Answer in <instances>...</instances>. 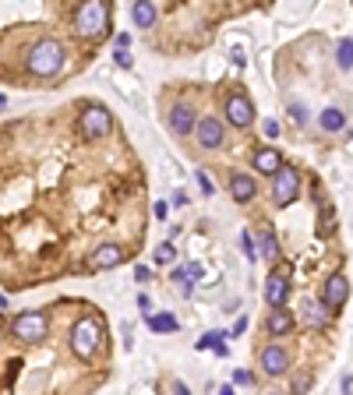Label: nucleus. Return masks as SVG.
Returning a JSON list of instances; mask_svg holds the SVG:
<instances>
[{
	"mask_svg": "<svg viewBox=\"0 0 353 395\" xmlns=\"http://www.w3.org/2000/svg\"><path fill=\"white\" fill-rule=\"evenodd\" d=\"M64 46L57 43V39H39V43H32L28 46V53H25V68H28V74H36V78H53L57 71L64 68Z\"/></svg>",
	"mask_w": 353,
	"mask_h": 395,
	"instance_id": "1",
	"label": "nucleus"
},
{
	"mask_svg": "<svg viewBox=\"0 0 353 395\" xmlns=\"http://www.w3.org/2000/svg\"><path fill=\"white\" fill-rule=\"evenodd\" d=\"M110 25V4L106 0H81V8L74 14V32L81 39H103Z\"/></svg>",
	"mask_w": 353,
	"mask_h": 395,
	"instance_id": "2",
	"label": "nucleus"
},
{
	"mask_svg": "<svg viewBox=\"0 0 353 395\" xmlns=\"http://www.w3.org/2000/svg\"><path fill=\"white\" fill-rule=\"evenodd\" d=\"M68 343H71V353H74L78 360H92L96 350H99V343H103V325H99L96 318H81V321H74V325H71Z\"/></svg>",
	"mask_w": 353,
	"mask_h": 395,
	"instance_id": "3",
	"label": "nucleus"
},
{
	"mask_svg": "<svg viewBox=\"0 0 353 395\" xmlns=\"http://www.w3.org/2000/svg\"><path fill=\"white\" fill-rule=\"evenodd\" d=\"M11 332H14V339H18V343L36 346V343H43V339H46V332H50V318H46L43 311H25V314H18V318H14Z\"/></svg>",
	"mask_w": 353,
	"mask_h": 395,
	"instance_id": "4",
	"label": "nucleus"
},
{
	"mask_svg": "<svg viewBox=\"0 0 353 395\" xmlns=\"http://www.w3.org/2000/svg\"><path fill=\"white\" fill-rule=\"evenodd\" d=\"M297 194H301V173H297V166H286L283 163L272 173V205L276 208H286V205L297 201Z\"/></svg>",
	"mask_w": 353,
	"mask_h": 395,
	"instance_id": "5",
	"label": "nucleus"
},
{
	"mask_svg": "<svg viewBox=\"0 0 353 395\" xmlns=\"http://www.w3.org/2000/svg\"><path fill=\"white\" fill-rule=\"evenodd\" d=\"M78 128H81V138L99 141V138H106L113 131V113L106 106H88L81 113V120H78Z\"/></svg>",
	"mask_w": 353,
	"mask_h": 395,
	"instance_id": "6",
	"label": "nucleus"
},
{
	"mask_svg": "<svg viewBox=\"0 0 353 395\" xmlns=\"http://www.w3.org/2000/svg\"><path fill=\"white\" fill-rule=\"evenodd\" d=\"M194 138H198V145L205 148V152H216V148H223V141H226V128H223V120L219 117H198V124H194Z\"/></svg>",
	"mask_w": 353,
	"mask_h": 395,
	"instance_id": "7",
	"label": "nucleus"
},
{
	"mask_svg": "<svg viewBox=\"0 0 353 395\" xmlns=\"http://www.w3.org/2000/svg\"><path fill=\"white\" fill-rule=\"evenodd\" d=\"M318 300L325 303L329 311H339L343 303L350 300V279L343 276V272H336V276H329L325 283H321V293H318Z\"/></svg>",
	"mask_w": 353,
	"mask_h": 395,
	"instance_id": "8",
	"label": "nucleus"
},
{
	"mask_svg": "<svg viewBox=\"0 0 353 395\" xmlns=\"http://www.w3.org/2000/svg\"><path fill=\"white\" fill-rule=\"evenodd\" d=\"M290 300V268L279 265L276 272H269V279H265V303L269 307H283Z\"/></svg>",
	"mask_w": 353,
	"mask_h": 395,
	"instance_id": "9",
	"label": "nucleus"
},
{
	"mask_svg": "<svg viewBox=\"0 0 353 395\" xmlns=\"http://www.w3.org/2000/svg\"><path fill=\"white\" fill-rule=\"evenodd\" d=\"M226 124H233L237 131H248L254 124V106L248 96H230L226 99Z\"/></svg>",
	"mask_w": 353,
	"mask_h": 395,
	"instance_id": "10",
	"label": "nucleus"
},
{
	"mask_svg": "<svg viewBox=\"0 0 353 395\" xmlns=\"http://www.w3.org/2000/svg\"><path fill=\"white\" fill-rule=\"evenodd\" d=\"M258 363H261V371H265V378H283L286 371H290V353L283 350V346H265L261 350V356H258Z\"/></svg>",
	"mask_w": 353,
	"mask_h": 395,
	"instance_id": "11",
	"label": "nucleus"
},
{
	"mask_svg": "<svg viewBox=\"0 0 353 395\" xmlns=\"http://www.w3.org/2000/svg\"><path fill=\"white\" fill-rule=\"evenodd\" d=\"M194 124H198V113H194V106H188V103H176V106L170 110V131H173L176 138H191V134H194Z\"/></svg>",
	"mask_w": 353,
	"mask_h": 395,
	"instance_id": "12",
	"label": "nucleus"
},
{
	"mask_svg": "<svg viewBox=\"0 0 353 395\" xmlns=\"http://www.w3.org/2000/svg\"><path fill=\"white\" fill-rule=\"evenodd\" d=\"M254 194H258L254 176H248V173H233V176H230V198L237 201V205H248V201H254Z\"/></svg>",
	"mask_w": 353,
	"mask_h": 395,
	"instance_id": "13",
	"label": "nucleus"
},
{
	"mask_svg": "<svg viewBox=\"0 0 353 395\" xmlns=\"http://www.w3.org/2000/svg\"><path fill=\"white\" fill-rule=\"evenodd\" d=\"M121 261H124V247L121 244H99L92 251V258H88V265H92V268H117Z\"/></svg>",
	"mask_w": 353,
	"mask_h": 395,
	"instance_id": "14",
	"label": "nucleus"
},
{
	"mask_svg": "<svg viewBox=\"0 0 353 395\" xmlns=\"http://www.w3.org/2000/svg\"><path fill=\"white\" fill-rule=\"evenodd\" d=\"M198 276H201V265L198 261H191V265H184V268H173V286L181 290L184 296H191L194 293V283H198Z\"/></svg>",
	"mask_w": 353,
	"mask_h": 395,
	"instance_id": "15",
	"label": "nucleus"
},
{
	"mask_svg": "<svg viewBox=\"0 0 353 395\" xmlns=\"http://www.w3.org/2000/svg\"><path fill=\"white\" fill-rule=\"evenodd\" d=\"M279 166H283V152H279V148L265 145V148H258V152H254V170H258V173L272 176Z\"/></svg>",
	"mask_w": 353,
	"mask_h": 395,
	"instance_id": "16",
	"label": "nucleus"
},
{
	"mask_svg": "<svg viewBox=\"0 0 353 395\" xmlns=\"http://www.w3.org/2000/svg\"><path fill=\"white\" fill-rule=\"evenodd\" d=\"M293 325H297V318H293L286 307H272L269 318H265V332H269V336H286Z\"/></svg>",
	"mask_w": 353,
	"mask_h": 395,
	"instance_id": "17",
	"label": "nucleus"
},
{
	"mask_svg": "<svg viewBox=\"0 0 353 395\" xmlns=\"http://www.w3.org/2000/svg\"><path fill=\"white\" fill-rule=\"evenodd\" d=\"M159 18V8H156V0H134L131 4V21L138 28H152Z\"/></svg>",
	"mask_w": 353,
	"mask_h": 395,
	"instance_id": "18",
	"label": "nucleus"
},
{
	"mask_svg": "<svg viewBox=\"0 0 353 395\" xmlns=\"http://www.w3.org/2000/svg\"><path fill=\"white\" fill-rule=\"evenodd\" d=\"M301 307H304V321H307L311 328H325V325H329V307H325L321 300H304Z\"/></svg>",
	"mask_w": 353,
	"mask_h": 395,
	"instance_id": "19",
	"label": "nucleus"
},
{
	"mask_svg": "<svg viewBox=\"0 0 353 395\" xmlns=\"http://www.w3.org/2000/svg\"><path fill=\"white\" fill-rule=\"evenodd\" d=\"M318 124H321V131H329V134H336V131H343V128H346V117H343V110L329 106V110H321V117H318Z\"/></svg>",
	"mask_w": 353,
	"mask_h": 395,
	"instance_id": "20",
	"label": "nucleus"
},
{
	"mask_svg": "<svg viewBox=\"0 0 353 395\" xmlns=\"http://www.w3.org/2000/svg\"><path fill=\"white\" fill-rule=\"evenodd\" d=\"M258 258H279V240H276V233L272 230H265V233H258Z\"/></svg>",
	"mask_w": 353,
	"mask_h": 395,
	"instance_id": "21",
	"label": "nucleus"
},
{
	"mask_svg": "<svg viewBox=\"0 0 353 395\" xmlns=\"http://www.w3.org/2000/svg\"><path fill=\"white\" fill-rule=\"evenodd\" d=\"M145 325H149L152 332H176L181 328L173 314H145Z\"/></svg>",
	"mask_w": 353,
	"mask_h": 395,
	"instance_id": "22",
	"label": "nucleus"
},
{
	"mask_svg": "<svg viewBox=\"0 0 353 395\" xmlns=\"http://www.w3.org/2000/svg\"><path fill=\"white\" fill-rule=\"evenodd\" d=\"M336 64H339V71H353V39H339Z\"/></svg>",
	"mask_w": 353,
	"mask_h": 395,
	"instance_id": "23",
	"label": "nucleus"
},
{
	"mask_svg": "<svg viewBox=\"0 0 353 395\" xmlns=\"http://www.w3.org/2000/svg\"><path fill=\"white\" fill-rule=\"evenodd\" d=\"M223 336H226V332H209L205 339H198V350H216V353L223 356V353H226V346H223Z\"/></svg>",
	"mask_w": 353,
	"mask_h": 395,
	"instance_id": "24",
	"label": "nucleus"
},
{
	"mask_svg": "<svg viewBox=\"0 0 353 395\" xmlns=\"http://www.w3.org/2000/svg\"><path fill=\"white\" fill-rule=\"evenodd\" d=\"M241 247H244L248 261H258V240H254L251 230H241Z\"/></svg>",
	"mask_w": 353,
	"mask_h": 395,
	"instance_id": "25",
	"label": "nucleus"
},
{
	"mask_svg": "<svg viewBox=\"0 0 353 395\" xmlns=\"http://www.w3.org/2000/svg\"><path fill=\"white\" fill-rule=\"evenodd\" d=\"M113 64L117 68H134V57H131V46H113Z\"/></svg>",
	"mask_w": 353,
	"mask_h": 395,
	"instance_id": "26",
	"label": "nucleus"
},
{
	"mask_svg": "<svg viewBox=\"0 0 353 395\" xmlns=\"http://www.w3.org/2000/svg\"><path fill=\"white\" fill-rule=\"evenodd\" d=\"M173 258H176V247L170 244V240H166V244H159V247H156V265H170Z\"/></svg>",
	"mask_w": 353,
	"mask_h": 395,
	"instance_id": "27",
	"label": "nucleus"
},
{
	"mask_svg": "<svg viewBox=\"0 0 353 395\" xmlns=\"http://www.w3.org/2000/svg\"><path fill=\"white\" fill-rule=\"evenodd\" d=\"M290 388H293V392H311V374H307V371H301V374H293Z\"/></svg>",
	"mask_w": 353,
	"mask_h": 395,
	"instance_id": "28",
	"label": "nucleus"
},
{
	"mask_svg": "<svg viewBox=\"0 0 353 395\" xmlns=\"http://www.w3.org/2000/svg\"><path fill=\"white\" fill-rule=\"evenodd\" d=\"M290 120L293 124H307V110L301 103H290Z\"/></svg>",
	"mask_w": 353,
	"mask_h": 395,
	"instance_id": "29",
	"label": "nucleus"
},
{
	"mask_svg": "<svg viewBox=\"0 0 353 395\" xmlns=\"http://www.w3.org/2000/svg\"><path fill=\"white\" fill-rule=\"evenodd\" d=\"M198 188H201L205 194H216V184H212V176L205 173V170H198Z\"/></svg>",
	"mask_w": 353,
	"mask_h": 395,
	"instance_id": "30",
	"label": "nucleus"
},
{
	"mask_svg": "<svg viewBox=\"0 0 353 395\" xmlns=\"http://www.w3.org/2000/svg\"><path fill=\"white\" fill-rule=\"evenodd\" d=\"M134 283H141V286L152 283V268H149V265H138V268H134Z\"/></svg>",
	"mask_w": 353,
	"mask_h": 395,
	"instance_id": "31",
	"label": "nucleus"
},
{
	"mask_svg": "<svg viewBox=\"0 0 353 395\" xmlns=\"http://www.w3.org/2000/svg\"><path fill=\"white\" fill-rule=\"evenodd\" d=\"M233 385L251 388V385H254V374H251V371H233Z\"/></svg>",
	"mask_w": 353,
	"mask_h": 395,
	"instance_id": "32",
	"label": "nucleus"
},
{
	"mask_svg": "<svg viewBox=\"0 0 353 395\" xmlns=\"http://www.w3.org/2000/svg\"><path fill=\"white\" fill-rule=\"evenodd\" d=\"M261 131H265V138H269V141L279 138V120H265V128H261Z\"/></svg>",
	"mask_w": 353,
	"mask_h": 395,
	"instance_id": "33",
	"label": "nucleus"
},
{
	"mask_svg": "<svg viewBox=\"0 0 353 395\" xmlns=\"http://www.w3.org/2000/svg\"><path fill=\"white\" fill-rule=\"evenodd\" d=\"M233 64H241V68L248 64V57H244V50H241V46H233Z\"/></svg>",
	"mask_w": 353,
	"mask_h": 395,
	"instance_id": "34",
	"label": "nucleus"
},
{
	"mask_svg": "<svg viewBox=\"0 0 353 395\" xmlns=\"http://www.w3.org/2000/svg\"><path fill=\"white\" fill-rule=\"evenodd\" d=\"M138 307H141V314H152V300L149 296H138Z\"/></svg>",
	"mask_w": 353,
	"mask_h": 395,
	"instance_id": "35",
	"label": "nucleus"
},
{
	"mask_svg": "<svg viewBox=\"0 0 353 395\" xmlns=\"http://www.w3.org/2000/svg\"><path fill=\"white\" fill-rule=\"evenodd\" d=\"M244 328H248V318H237V325H233V336H244Z\"/></svg>",
	"mask_w": 353,
	"mask_h": 395,
	"instance_id": "36",
	"label": "nucleus"
},
{
	"mask_svg": "<svg viewBox=\"0 0 353 395\" xmlns=\"http://www.w3.org/2000/svg\"><path fill=\"white\" fill-rule=\"evenodd\" d=\"M113 46H131V36H128V32H121V36L113 39Z\"/></svg>",
	"mask_w": 353,
	"mask_h": 395,
	"instance_id": "37",
	"label": "nucleus"
},
{
	"mask_svg": "<svg viewBox=\"0 0 353 395\" xmlns=\"http://www.w3.org/2000/svg\"><path fill=\"white\" fill-rule=\"evenodd\" d=\"M166 208H170L166 201H156V219H166Z\"/></svg>",
	"mask_w": 353,
	"mask_h": 395,
	"instance_id": "38",
	"label": "nucleus"
},
{
	"mask_svg": "<svg viewBox=\"0 0 353 395\" xmlns=\"http://www.w3.org/2000/svg\"><path fill=\"white\" fill-rule=\"evenodd\" d=\"M4 106H8V96H4V92H0V110H4Z\"/></svg>",
	"mask_w": 353,
	"mask_h": 395,
	"instance_id": "39",
	"label": "nucleus"
},
{
	"mask_svg": "<svg viewBox=\"0 0 353 395\" xmlns=\"http://www.w3.org/2000/svg\"><path fill=\"white\" fill-rule=\"evenodd\" d=\"M0 339H4V321H0Z\"/></svg>",
	"mask_w": 353,
	"mask_h": 395,
	"instance_id": "40",
	"label": "nucleus"
},
{
	"mask_svg": "<svg viewBox=\"0 0 353 395\" xmlns=\"http://www.w3.org/2000/svg\"><path fill=\"white\" fill-rule=\"evenodd\" d=\"M350 138H353V134H350Z\"/></svg>",
	"mask_w": 353,
	"mask_h": 395,
	"instance_id": "41",
	"label": "nucleus"
}]
</instances>
